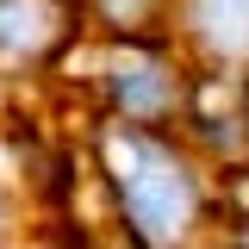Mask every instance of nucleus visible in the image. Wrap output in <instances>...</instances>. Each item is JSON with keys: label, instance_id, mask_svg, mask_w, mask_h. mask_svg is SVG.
I'll use <instances>...</instances> for the list:
<instances>
[{"label": "nucleus", "instance_id": "f257e3e1", "mask_svg": "<svg viewBox=\"0 0 249 249\" xmlns=\"http://www.w3.org/2000/svg\"><path fill=\"white\" fill-rule=\"evenodd\" d=\"M106 156L119 168V193H124V212L137 224V237L143 243H175L187 231V218H193V181H187V168L162 143L137 137V131L112 137Z\"/></svg>", "mask_w": 249, "mask_h": 249}, {"label": "nucleus", "instance_id": "f03ea898", "mask_svg": "<svg viewBox=\"0 0 249 249\" xmlns=\"http://www.w3.org/2000/svg\"><path fill=\"white\" fill-rule=\"evenodd\" d=\"M112 93H119L124 112H156L162 100H168V75H162V62L150 56H124L112 69Z\"/></svg>", "mask_w": 249, "mask_h": 249}, {"label": "nucleus", "instance_id": "7ed1b4c3", "mask_svg": "<svg viewBox=\"0 0 249 249\" xmlns=\"http://www.w3.org/2000/svg\"><path fill=\"white\" fill-rule=\"evenodd\" d=\"M50 37V6L44 0H0V50L19 56Z\"/></svg>", "mask_w": 249, "mask_h": 249}, {"label": "nucleus", "instance_id": "39448f33", "mask_svg": "<svg viewBox=\"0 0 249 249\" xmlns=\"http://www.w3.org/2000/svg\"><path fill=\"white\" fill-rule=\"evenodd\" d=\"M131 6H137V0H106V13H131Z\"/></svg>", "mask_w": 249, "mask_h": 249}, {"label": "nucleus", "instance_id": "20e7f679", "mask_svg": "<svg viewBox=\"0 0 249 249\" xmlns=\"http://www.w3.org/2000/svg\"><path fill=\"white\" fill-rule=\"evenodd\" d=\"M199 25L218 50H249V0H206Z\"/></svg>", "mask_w": 249, "mask_h": 249}]
</instances>
